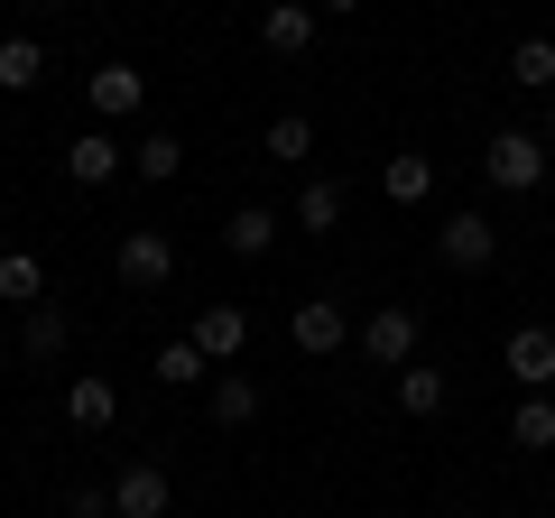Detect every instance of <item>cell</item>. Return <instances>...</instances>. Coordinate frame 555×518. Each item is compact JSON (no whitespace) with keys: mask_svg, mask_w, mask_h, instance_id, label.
<instances>
[{"mask_svg":"<svg viewBox=\"0 0 555 518\" xmlns=\"http://www.w3.org/2000/svg\"><path fill=\"white\" fill-rule=\"evenodd\" d=\"M546 167H555V148L537 140V130H491V140H481V177H491L500 195H537Z\"/></svg>","mask_w":555,"mask_h":518,"instance_id":"obj_1","label":"cell"},{"mask_svg":"<svg viewBox=\"0 0 555 518\" xmlns=\"http://www.w3.org/2000/svg\"><path fill=\"white\" fill-rule=\"evenodd\" d=\"M112 269H120V287H167L177 279V232H167V222H130L120 250H112Z\"/></svg>","mask_w":555,"mask_h":518,"instance_id":"obj_2","label":"cell"},{"mask_svg":"<svg viewBox=\"0 0 555 518\" xmlns=\"http://www.w3.org/2000/svg\"><path fill=\"white\" fill-rule=\"evenodd\" d=\"M287 342H297L306 361H334L343 342H352V315H343V297H297V306H287Z\"/></svg>","mask_w":555,"mask_h":518,"instance_id":"obj_3","label":"cell"},{"mask_svg":"<svg viewBox=\"0 0 555 518\" xmlns=\"http://www.w3.org/2000/svg\"><path fill=\"white\" fill-rule=\"evenodd\" d=\"M416 334H426V324H416V306H379L371 324H352L361 361H379V371H408V361H416Z\"/></svg>","mask_w":555,"mask_h":518,"instance_id":"obj_4","label":"cell"},{"mask_svg":"<svg viewBox=\"0 0 555 518\" xmlns=\"http://www.w3.org/2000/svg\"><path fill=\"white\" fill-rule=\"evenodd\" d=\"M436 259H444V269H491V259H500V222L463 204L454 222H436Z\"/></svg>","mask_w":555,"mask_h":518,"instance_id":"obj_5","label":"cell"},{"mask_svg":"<svg viewBox=\"0 0 555 518\" xmlns=\"http://www.w3.org/2000/svg\"><path fill=\"white\" fill-rule=\"evenodd\" d=\"M500 371H509L528 399H537V389H555V334H546V324H518V334L500 342Z\"/></svg>","mask_w":555,"mask_h":518,"instance_id":"obj_6","label":"cell"},{"mask_svg":"<svg viewBox=\"0 0 555 518\" xmlns=\"http://www.w3.org/2000/svg\"><path fill=\"white\" fill-rule=\"evenodd\" d=\"M120 167H130V148H120L112 130H83V140H65V177H75V185H112Z\"/></svg>","mask_w":555,"mask_h":518,"instance_id":"obj_7","label":"cell"},{"mask_svg":"<svg viewBox=\"0 0 555 518\" xmlns=\"http://www.w3.org/2000/svg\"><path fill=\"white\" fill-rule=\"evenodd\" d=\"M112 518H167V463H130L112 481Z\"/></svg>","mask_w":555,"mask_h":518,"instance_id":"obj_8","label":"cell"},{"mask_svg":"<svg viewBox=\"0 0 555 518\" xmlns=\"http://www.w3.org/2000/svg\"><path fill=\"white\" fill-rule=\"evenodd\" d=\"M259 47H269V56H306V47H315V0H269Z\"/></svg>","mask_w":555,"mask_h":518,"instance_id":"obj_9","label":"cell"},{"mask_svg":"<svg viewBox=\"0 0 555 518\" xmlns=\"http://www.w3.org/2000/svg\"><path fill=\"white\" fill-rule=\"evenodd\" d=\"M195 342H204V361H241V342H250V306H204L195 315Z\"/></svg>","mask_w":555,"mask_h":518,"instance_id":"obj_10","label":"cell"},{"mask_svg":"<svg viewBox=\"0 0 555 518\" xmlns=\"http://www.w3.org/2000/svg\"><path fill=\"white\" fill-rule=\"evenodd\" d=\"M149 102V75L139 65H93V120H130Z\"/></svg>","mask_w":555,"mask_h":518,"instance_id":"obj_11","label":"cell"},{"mask_svg":"<svg viewBox=\"0 0 555 518\" xmlns=\"http://www.w3.org/2000/svg\"><path fill=\"white\" fill-rule=\"evenodd\" d=\"M379 195H389V204H426V195H436V158H426V148H389Z\"/></svg>","mask_w":555,"mask_h":518,"instance_id":"obj_12","label":"cell"},{"mask_svg":"<svg viewBox=\"0 0 555 518\" xmlns=\"http://www.w3.org/2000/svg\"><path fill=\"white\" fill-rule=\"evenodd\" d=\"M65 417H75L83 436H102V426L120 417V389H112V379H102V371H83L75 389H65Z\"/></svg>","mask_w":555,"mask_h":518,"instance_id":"obj_13","label":"cell"},{"mask_svg":"<svg viewBox=\"0 0 555 518\" xmlns=\"http://www.w3.org/2000/svg\"><path fill=\"white\" fill-rule=\"evenodd\" d=\"M269 241H278V213H269V204H232V213H222V250H232V259H259Z\"/></svg>","mask_w":555,"mask_h":518,"instance_id":"obj_14","label":"cell"},{"mask_svg":"<svg viewBox=\"0 0 555 518\" xmlns=\"http://www.w3.org/2000/svg\"><path fill=\"white\" fill-rule=\"evenodd\" d=\"M259 158H269V167H306V158H315V120H306V112H278L269 140H259Z\"/></svg>","mask_w":555,"mask_h":518,"instance_id":"obj_15","label":"cell"},{"mask_svg":"<svg viewBox=\"0 0 555 518\" xmlns=\"http://www.w3.org/2000/svg\"><path fill=\"white\" fill-rule=\"evenodd\" d=\"M444 399H454V379H444V371H426V361L398 371V407H408V417H444Z\"/></svg>","mask_w":555,"mask_h":518,"instance_id":"obj_16","label":"cell"},{"mask_svg":"<svg viewBox=\"0 0 555 518\" xmlns=\"http://www.w3.org/2000/svg\"><path fill=\"white\" fill-rule=\"evenodd\" d=\"M287 222L324 241V232H334V222H343V185H334V177H306V185H297V213H287Z\"/></svg>","mask_w":555,"mask_h":518,"instance_id":"obj_17","label":"cell"},{"mask_svg":"<svg viewBox=\"0 0 555 518\" xmlns=\"http://www.w3.org/2000/svg\"><path fill=\"white\" fill-rule=\"evenodd\" d=\"M47 83V47L38 38H0V93H38Z\"/></svg>","mask_w":555,"mask_h":518,"instance_id":"obj_18","label":"cell"},{"mask_svg":"<svg viewBox=\"0 0 555 518\" xmlns=\"http://www.w3.org/2000/svg\"><path fill=\"white\" fill-rule=\"evenodd\" d=\"M509 83L518 93H555V38H518L509 47Z\"/></svg>","mask_w":555,"mask_h":518,"instance_id":"obj_19","label":"cell"},{"mask_svg":"<svg viewBox=\"0 0 555 518\" xmlns=\"http://www.w3.org/2000/svg\"><path fill=\"white\" fill-rule=\"evenodd\" d=\"M0 297H10V306H47V269H38V250H0Z\"/></svg>","mask_w":555,"mask_h":518,"instance_id":"obj_20","label":"cell"},{"mask_svg":"<svg viewBox=\"0 0 555 518\" xmlns=\"http://www.w3.org/2000/svg\"><path fill=\"white\" fill-rule=\"evenodd\" d=\"M509 444H518V454H546V444H555V399H546V389H537V399H518Z\"/></svg>","mask_w":555,"mask_h":518,"instance_id":"obj_21","label":"cell"},{"mask_svg":"<svg viewBox=\"0 0 555 518\" xmlns=\"http://www.w3.org/2000/svg\"><path fill=\"white\" fill-rule=\"evenodd\" d=\"M250 417H259V379L222 371V379H214V426H250Z\"/></svg>","mask_w":555,"mask_h":518,"instance_id":"obj_22","label":"cell"},{"mask_svg":"<svg viewBox=\"0 0 555 518\" xmlns=\"http://www.w3.org/2000/svg\"><path fill=\"white\" fill-rule=\"evenodd\" d=\"M177 167H185V148L167 140V130H149V140L130 148V177H149V185H167V177H177Z\"/></svg>","mask_w":555,"mask_h":518,"instance_id":"obj_23","label":"cell"},{"mask_svg":"<svg viewBox=\"0 0 555 518\" xmlns=\"http://www.w3.org/2000/svg\"><path fill=\"white\" fill-rule=\"evenodd\" d=\"M158 379H167V389H195V379H214L204 342H195V334H185V342H167V352H158Z\"/></svg>","mask_w":555,"mask_h":518,"instance_id":"obj_24","label":"cell"},{"mask_svg":"<svg viewBox=\"0 0 555 518\" xmlns=\"http://www.w3.org/2000/svg\"><path fill=\"white\" fill-rule=\"evenodd\" d=\"M20 352H28V361H56V352H65V315H56V306H28Z\"/></svg>","mask_w":555,"mask_h":518,"instance_id":"obj_25","label":"cell"},{"mask_svg":"<svg viewBox=\"0 0 555 518\" xmlns=\"http://www.w3.org/2000/svg\"><path fill=\"white\" fill-rule=\"evenodd\" d=\"M315 10H324V20H352V10H361V0H315Z\"/></svg>","mask_w":555,"mask_h":518,"instance_id":"obj_26","label":"cell"},{"mask_svg":"<svg viewBox=\"0 0 555 518\" xmlns=\"http://www.w3.org/2000/svg\"><path fill=\"white\" fill-rule=\"evenodd\" d=\"M537 140H546V148H555V112H546V130H537Z\"/></svg>","mask_w":555,"mask_h":518,"instance_id":"obj_27","label":"cell"}]
</instances>
